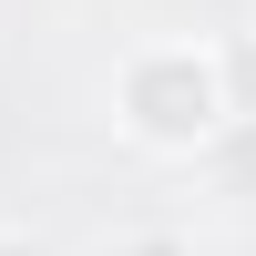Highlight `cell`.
<instances>
[{"label": "cell", "mask_w": 256, "mask_h": 256, "mask_svg": "<svg viewBox=\"0 0 256 256\" xmlns=\"http://www.w3.org/2000/svg\"><path fill=\"white\" fill-rule=\"evenodd\" d=\"M0 256H62L52 236H31V226H0Z\"/></svg>", "instance_id": "3957f363"}, {"label": "cell", "mask_w": 256, "mask_h": 256, "mask_svg": "<svg viewBox=\"0 0 256 256\" xmlns=\"http://www.w3.org/2000/svg\"><path fill=\"white\" fill-rule=\"evenodd\" d=\"M113 113L144 154H195L236 123V82H226V52L205 41H154L113 72Z\"/></svg>", "instance_id": "6da1fadb"}, {"label": "cell", "mask_w": 256, "mask_h": 256, "mask_svg": "<svg viewBox=\"0 0 256 256\" xmlns=\"http://www.w3.org/2000/svg\"><path fill=\"white\" fill-rule=\"evenodd\" d=\"M113 256H195V246H184V236H174V226H144V236H123Z\"/></svg>", "instance_id": "7a4b0ae2"}]
</instances>
